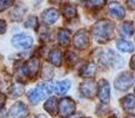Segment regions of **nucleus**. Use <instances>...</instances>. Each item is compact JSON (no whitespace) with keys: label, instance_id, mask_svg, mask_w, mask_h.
I'll list each match as a JSON object with an SVG mask.
<instances>
[{"label":"nucleus","instance_id":"1","mask_svg":"<svg viewBox=\"0 0 135 118\" xmlns=\"http://www.w3.org/2000/svg\"><path fill=\"white\" fill-rule=\"evenodd\" d=\"M114 30L115 26L110 20H100L93 26L91 32H93L94 37L100 42H105L109 40L114 37Z\"/></svg>","mask_w":135,"mask_h":118},{"label":"nucleus","instance_id":"2","mask_svg":"<svg viewBox=\"0 0 135 118\" xmlns=\"http://www.w3.org/2000/svg\"><path fill=\"white\" fill-rule=\"evenodd\" d=\"M52 92H54V84L50 81H43V83L38 84L35 89L28 91L27 97L31 104H37L40 100L47 98Z\"/></svg>","mask_w":135,"mask_h":118},{"label":"nucleus","instance_id":"3","mask_svg":"<svg viewBox=\"0 0 135 118\" xmlns=\"http://www.w3.org/2000/svg\"><path fill=\"white\" fill-rule=\"evenodd\" d=\"M76 110V103L69 97L62 98L58 102V114L62 118H68L71 116Z\"/></svg>","mask_w":135,"mask_h":118},{"label":"nucleus","instance_id":"4","mask_svg":"<svg viewBox=\"0 0 135 118\" xmlns=\"http://www.w3.org/2000/svg\"><path fill=\"white\" fill-rule=\"evenodd\" d=\"M134 84V73L133 72H123L120 73L115 79V88L119 91L128 90Z\"/></svg>","mask_w":135,"mask_h":118},{"label":"nucleus","instance_id":"5","mask_svg":"<svg viewBox=\"0 0 135 118\" xmlns=\"http://www.w3.org/2000/svg\"><path fill=\"white\" fill-rule=\"evenodd\" d=\"M79 92L84 97L93 99V98H95L97 96V83L95 80H91V79L84 80L79 85Z\"/></svg>","mask_w":135,"mask_h":118},{"label":"nucleus","instance_id":"6","mask_svg":"<svg viewBox=\"0 0 135 118\" xmlns=\"http://www.w3.org/2000/svg\"><path fill=\"white\" fill-rule=\"evenodd\" d=\"M23 66H24V72H25L26 77L33 79L37 77L38 72L40 70V60L36 58V57H33L28 61H26V64H24Z\"/></svg>","mask_w":135,"mask_h":118},{"label":"nucleus","instance_id":"7","mask_svg":"<svg viewBox=\"0 0 135 118\" xmlns=\"http://www.w3.org/2000/svg\"><path fill=\"white\" fill-rule=\"evenodd\" d=\"M32 37L26 34V33H19L12 38V44L17 49H30L32 46Z\"/></svg>","mask_w":135,"mask_h":118},{"label":"nucleus","instance_id":"8","mask_svg":"<svg viewBox=\"0 0 135 118\" xmlns=\"http://www.w3.org/2000/svg\"><path fill=\"white\" fill-rule=\"evenodd\" d=\"M74 46L78 50H84L89 46V43H90V38L89 34L85 30H79L76 34L74 35Z\"/></svg>","mask_w":135,"mask_h":118},{"label":"nucleus","instance_id":"9","mask_svg":"<svg viewBox=\"0 0 135 118\" xmlns=\"http://www.w3.org/2000/svg\"><path fill=\"white\" fill-rule=\"evenodd\" d=\"M27 115H28V109L23 102L14 103L8 111L9 118H25Z\"/></svg>","mask_w":135,"mask_h":118},{"label":"nucleus","instance_id":"10","mask_svg":"<svg viewBox=\"0 0 135 118\" xmlns=\"http://www.w3.org/2000/svg\"><path fill=\"white\" fill-rule=\"evenodd\" d=\"M97 89H98V98L102 103L107 104L109 103V99H110V86H109V83H108L105 79H101L97 84Z\"/></svg>","mask_w":135,"mask_h":118},{"label":"nucleus","instance_id":"11","mask_svg":"<svg viewBox=\"0 0 135 118\" xmlns=\"http://www.w3.org/2000/svg\"><path fill=\"white\" fill-rule=\"evenodd\" d=\"M59 18V12L55 8H49L42 13V21L45 25H52Z\"/></svg>","mask_w":135,"mask_h":118},{"label":"nucleus","instance_id":"12","mask_svg":"<svg viewBox=\"0 0 135 118\" xmlns=\"http://www.w3.org/2000/svg\"><path fill=\"white\" fill-rule=\"evenodd\" d=\"M97 71V66H96L95 63L89 61L86 64H84V66L79 71V76L81 77H85V78H90V77H94Z\"/></svg>","mask_w":135,"mask_h":118},{"label":"nucleus","instance_id":"13","mask_svg":"<svg viewBox=\"0 0 135 118\" xmlns=\"http://www.w3.org/2000/svg\"><path fill=\"white\" fill-rule=\"evenodd\" d=\"M122 107L124 109V111L128 112L129 115H134L135 112V99L133 95H128L124 98H122L121 100Z\"/></svg>","mask_w":135,"mask_h":118},{"label":"nucleus","instance_id":"14","mask_svg":"<svg viewBox=\"0 0 135 118\" xmlns=\"http://www.w3.org/2000/svg\"><path fill=\"white\" fill-rule=\"evenodd\" d=\"M44 109L49 112L51 116H57L58 115V99L56 97H50L45 102Z\"/></svg>","mask_w":135,"mask_h":118},{"label":"nucleus","instance_id":"15","mask_svg":"<svg viewBox=\"0 0 135 118\" xmlns=\"http://www.w3.org/2000/svg\"><path fill=\"white\" fill-rule=\"evenodd\" d=\"M108 11H109V13L112 14L113 17H115L116 19H122L124 16H126L123 6L120 5V4H117V2H113V4H110L109 6H108Z\"/></svg>","mask_w":135,"mask_h":118},{"label":"nucleus","instance_id":"16","mask_svg":"<svg viewBox=\"0 0 135 118\" xmlns=\"http://www.w3.org/2000/svg\"><path fill=\"white\" fill-rule=\"evenodd\" d=\"M49 61L55 66L62 65V51L59 49H54L49 53Z\"/></svg>","mask_w":135,"mask_h":118},{"label":"nucleus","instance_id":"17","mask_svg":"<svg viewBox=\"0 0 135 118\" xmlns=\"http://www.w3.org/2000/svg\"><path fill=\"white\" fill-rule=\"evenodd\" d=\"M62 13H63V16L68 19L75 18L76 14H77L76 6L72 5V4H64V6L62 7Z\"/></svg>","mask_w":135,"mask_h":118},{"label":"nucleus","instance_id":"18","mask_svg":"<svg viewBox=\"0 0 135 118\" xmlns=\"http://www.w3.org/2000/svg\"><path fill=\"white\" fill-rule=\"evenodd\" d=\"M71 86V83L69 80H61L58 83H56V85L54 86V91L57 95H64Z\"/></svg>","mask_w":135,"mask_h":118},{"label":"nucleus","instance_id":"19","mask_svg":"<svg viewBox=\"0 0 135 118\" xmlns=\"http://www.w3.org/2000/svg\"><path fill=\"white\" fill-rule=\"evenodd\" d=\"M24 90H25V88H24V84H21V83H16V84H13V85L9 88L8 95L11 96V97H13V98L20 97V96L24 93Z\"/></svg>","mask_w":135,"mask_h":118},{"label":"nucleus","instance_id":"20","mask_svg":"<svg viewBox=\"0 0 135 118\" xmlns=\"http://www.w3.org/2000/svg\"><path fill=\"white\" fill-rule=\"evenodd\" d=\"M58 40L62 46H68L70 43V31L66 28H59L58 30Z\"/></svg>","mask_w":135,"mask_h":118},{"label":"nucleus","instance_id":"21","mask_svg":"<svg viewBox=\"0 0 135 118\" xmlns=\"http://www.w3.org/2000/svg\"><path fill=\"white\" fill-rule=\"evenodd\" d=\"M116 47L120 50L121 52H133L134 51V46L131 42L127 40H122V39H117L116 40Z\"/></svg>","mask_w":135,"mask_h":118},{"label":"nucleus","instance_id":"22","mask_svg":"<svg viewBox=\"0 0 135 118\" xmlns=\"http://www.w3.org/2000/svg\"><path fill=\"white\" fill-rule=\"evenodd\" d=\"M120 32L122 35H126V37H132L134 33V24L132 21H127L123 23L120 26Z\"/></svg>","mask_w":135,"mask_h":118},{"label":"nucleus","instance_id":"23","mask_svg":"<svg viewBox=\"0 0 135 118\" xmlns=\"http://www.w3.org/2000/svg\"><path fill=\"white\" fill-rule=\"evenodd\" d=\"M42 76H43V78H45V79H50L54 77V70L50 67L49 64L44 65V71L42 72Z\"/></svg>","mask_w":135,"mask_h":118},{"label":"nucleus","instance_id":"24","mask_svg":"<svg viewBox=\"0 0 135 118\" xmlns=\"http://www.w3.org/2000/svg\"><path fill=\"white\" fill-rule=\"evenodd\" d=\"M25 27L27 28H37L38 27V19L36 17H30L25 23Z\"/></svg>","mask_w":135,"mask_h":118},{"label":"nucleus","instance_id":"25","mask_svg":"<svg viewBox=\"0 0 135 118\" xmlns=\"http://www.w3.org/2000/svg\"><path fill=\"white\" fill-rule=\"evenodd\" d=\"M23 18V12H21V7H16L13 12L11 13V19L13 20H20Z\"/></svg>","mask_w":135,"mask_h":118},{"label":"nucleus","instance_id":"26","mask_svg":"<svg viewBox=\"0 0 135 118\" xmlns=\"http://www.w3.org/2000/svg\"><path fill=\"white\" fill-rule=\"evenodd\" d=\"M104 4H105V1H103V0H100V1H88L86 2V5H88L89 7H93V8H100V7H102Z\"/></svg>","mask_w":135,"mask_h":118},{"label":"nucleus","instance_id":"27","mask_svg":"<svg viewBox=\"0 0 135 118\" xmlns=\"http://www.w3.org/2000/svg\"><path fill=\"white\" fill-rule=\"evenodd\" d=\"M66 60H68V64H75V60H76V54L74 53L72 51H68L66 52Z\"/></svg>","mask_w":135,"mask_h":118},{"label":"nucleus","instance_id":"28","mask_svg":"<svg viewBox=\"0 0 135 118\" xmlns=\"http://www.w3.org/2000/svg\"><path fill=\"white\" fill-rule=\"evenodd\" d=\"M12 5H13V1H0V12L5 11V9L8 8Z\"/></svg>","mask_w":135,"mask_h":118},{"label":"nucleus","instance_id":"29","mask_svg":"<svg viewBox=\"0 0 135 118\" xmlns=\"http://www.w3.org/2000/svg\"><path fill=\"white\" fill-rule=\"evenodd\" d=\"M6 23H5L2 19H0V34H2V33H5V31H6Z\"/></svg>","mask_w":135,"mask_h":118},{"label":"nucleus","instance_id":"30","mask_svg":"<svg viewBox=\"0 0 135 118\" xmlns=\"http://www.w3.org/2000/svg\"><path fill=\"white\" fill-rule=\"evenodd\" d=\"M5 103H6V96L0 91V109H2V106L5 105Z\"/></svg>","mask_w":135,"mask_h":118},{"label":"nucleus","instance_id":"31","mask_svg":"<svg viewBox=\"0 0 135 118\" xmlns=\"http://www.w3.org/2000/svg\"><path fill=\"white\" fill-rule=\"evenodd\" d=\"M127 4L129 5V7H131L132 9H134V4H135L134 1H127Z\"/></svg>","mask_w":135,"mask_h":118},{"label":"nucleus","instance_id":"32","mask_svg":"<svg viewBox=\"0 0 135 118\" xmlns=\"http://www.w3.org/2000/svg\"><path fill=\"white\" fill-rule=\"evenodd\" d=\"M131 69L134 70V57H132V59H131Z\"/></svg>","mask_w":135,"mask_h":118},{"label":"nucleus","instance_id":"33","mask_svg":"<svg viewBox=\"0 0 135 118\" xmlns=\"http://www.w3.org/2000/svg\"><path fill=\"white\" fill-rule=\"evenodd\" d=\"M37 118H45L44 115H39V116H37Z\"/></svg>","mask_w":135,"mask_h":118},{"label":"nucleus","instance_id":"34","mask_svg":"<svg viewBox=\"0 0 135 118\" xmlns=\"http://www.w3.org/2000/svg\"><path fill=\"white\" fill-rule=\"evenodd\" d=\"M83 118H85V117H83Z\"/></svg>","mask_w":135,"mask_h":118},{"label":"nucleus","instance_id":"35","mask_svg":"<svg viewBox=\"0 0 135 118\" xmlns=\"http://www.w3.org/2000/svg\"><path fill=\"white\" fill-rule=\"evenodd\" d=\"M113 118H115V117H113Z\"/></svg>","mask_w":135,"mask_h":118}]
</instances>
